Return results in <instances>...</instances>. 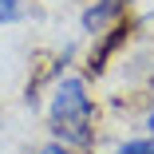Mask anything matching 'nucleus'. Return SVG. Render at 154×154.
I'll list each match as a JSON object with an SVG mask.
<instances>
[{
  "label": "nucleus",
  "mask_w": 154,
  "mask_h": 154,
  "mask_svg": "<svg viewBox=\"0 0 154 154\" xmlns=\"http://www.w3.org/2000/svg\"><path fill=\"white\" fill-rule=\"evenodd\" d=\"M48 131L55 142L71 150H91L95 146V127H99V107L87 87V75H59L48 95Z\"/></svg>",
  "instance_id": "f257e3e1"
},
{
  "label": "nucleus",
  "mask_w": 154,
  "mask_h": 154,
  "mask_svg": "<svg viewBox=\"0 0 154 154\" xmlns=\"http://www.w3.org/2000/svg\"><path fill=\"white\" fill-rule=\"evenodd\" d=\"M127 16H131V0H91L79 12V32L95 40V36L111 32L115 24H122Z\"/></svg>",
  "instance_id": "f03ea898"
},
{
  "label": "nucleus",
  "mask_w": 154,
  "mask_h": 154,
  "mask_svg": "<svg viewBox=\"0 0 154 154\" xmlns=\"http://www.w3.org/2000/svg\"><path fill=\"white\" fill-rule=\"evenodd\" d=\"M28 16V4L24 0H0V28H12Z\"/></svg>",
  "instance_id": "7ed1b4c3"
},
{
  "label": "nucleus",
  "mask_w": 154,
  "mask_h": 154,
  "mask_svg": "<svg viewBox=\"0 0 154 154\" xmlns=\"http://www.w3.org/2000/svg\"><path fill=\"white\" fill-rule=\"evenodd\" d=\"M115 154H154V134H138V138H127L119 142Z\"/></svg>",
  "instance_id": "20e7f679"
},
{
  "label": "nucleus",
  "mask_w": 154,
  "mask_h": 154,
  "mask_svg": "<svg viewBox=\"0 0 154 154\" xmlns=\"http://www.w3.org/2000/svg\"><path fill=\"white\" fill-rule=\"evenodd\" d=\"M40 154H79V150H71V146H63V142H48V146H40Z\"/></svg>",
  "instance_id": "39448f33"
},
{
  "label": "nucleus",
  "mask_w": 154,
  "mask_h": 154,
  "mask_svg": "<svg viewBox=\"0 0 154 154\" xmlns=\"http://www.w3.org/2000/svg\"><path fill=\"white\" fill-rule=\"evenodd\" d=\"M142 127H146V134H154V99H150V107H146V122H142Z\"/></svg>",
  "instance_id": "423d86ee"
},
{
  "label": "nucleus",
  "mask_w": 154,
  "mask_h": 154,
  "mask_svg": "<svg viewBox=\"0 0 154 154\" xmlns=\"http://www.w3.org/2000/svg\"><path fill=\"white\" fill-rule=\"evenodd\" d=\"M0 127H4V107H0Z\"/></svg>",
  "instance_id": "0eeeda50"
}]
</instances>
